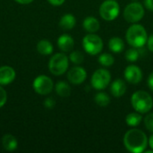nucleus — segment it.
<instances>
[{"label":"nucleus","instance_id":"nucleus-1","mask_svg":"<svg viewBox=\"0 0 153 153\" xmlns=\"http://www.w3.org/2000/svg\"><path fill=\"white\" fill-rule=\"evenodd\" d=\"M149 139L142 130L133 128L128 130L124 136V145L128 152L142 153L147 148Z\"/></svg>","mask_w":153,"mask_h":153},{"label":"nucleus","instance_id":"nucleus-2","mask_svg":"<svg viewBox=\"0 0 153 153\" xmlns=\"http://www.w3.org/2000/svg\"><path fill=\"white\" fill-rule=\"evenodd\" d=\"M126 39L127 43L136 48H143L148 39V34L145 28L138 23L132 24L126 30Z\"/></svg>","mask_w":153,"mask_h":153},{"label":"nucleus","instance_id":"nucleus-3","mask_svg":"<svg viewBox=\"0 0 153 153\" xmlns=\"http://www.w3.org/2000/svg\"><path fill=\"white\" fill-rule=\"evenodd\" d=\"M131 104L136 112L146 114L152 108L153 100L147 91H137L131 97Z\"/></svg>","mask_w":153,"mask_h":153},{"label":"nucleus","instance_id":"nucleus-4","mask_svg":"<svg viewBox=\"0 0 153 153\" xmlns=\"http://www.w3.org/2000/svg\"><path fill=\"white\" fill-rule=\"evenodd\" d=\"M103 46L102 39L95 33H88L82 39L83 49L91 56H96L101 53Z\"/></svg>","mask_w":153,"mask_h":153},{"label":"nucleus","instance_id":"nucleus-5","mask_svg":"<svg viewBox=\"0 0 153 153\" xmlns=\"http://www.w3.org/2000/svg\"><path fill=\"white\" fill-rule=\"evenodd\" d=\"M69 66V58L64 53L55 54L49 60L48 69L54 75L59 76L64 74Z\"/></svg>","mask_w":153,"mask_h":153},{"label":"nucleus","instance_id":"nucleus-6","mask_svg":"<svg viewBox=\"0 0 153 153\" xmlns=\"http://www.w3.org/2000/svg\"><path fill=\"white\" fill-rule=\"evenodd\" d=\"M144 13H145V10L143 5L141 3L134 2V3H130L126 6L123 15L127 22L137 23L143 18Z\"/></svg>","mask_w":153,"mask_h":153},{"label":"nucleus","instance_id":"nucleus-7","mask_svg":"<svg viewBox=\"0 0 153 153\" xmlns=\"http://www.w3.org/2000/svg\"><path fill=\"white\" fill-rule=\"evenodd\" d=\"M119 13L120 5L116 0H106L100 6V15L107 22L116 20Z\"/></svg>","mask_w":153,"mask_h":153},{"label":"nucleus","instance_id":"nucleus-8","mask_svg":"<svg viewBox=\"0 0 153 153\" xmlns=\"http://www.w3.org/2000/svg\"><path fill=\"white\" fill-rule=\"evenodd\" d=\"M111 82L110 72L105 68H100L96 70L91 79V83L93 89L97 91H102L106 89Z\"/></svg>","mask_w":153,"mask_h":153},{"label":"nucleus","instance_id":"nucleus-9","mask_svg":"<svg viewBox=\"0 0 153 153\" xmlns=\"http://www.w3.org/2000/svg\"><path fill=\"white\" fill-rule=\"evenodd\" d=\"M32 86L37 93L40 95H48L52 91L54 84L49 77L46 75H39L35 78Z\"/></svg>","mask_w":153,"mask_h":153},{"label":"nucleus","instance_id":"nucleus-10","mask_svg":"<svg viewBox=\"0 0 153 153\" xmlns=\"http://www.w3.org/2000/svg\"><path fill=\"white\" fill-rule=\"evenodd\" d=\"M124 76L126 82L132 84H138L143 80V72L141 68L135 65H130L126 67Z\"/></svg>","mask_w":153,"mask_h":153},{"label":"nucleus","instance_id":"nucleus-11","mask_svg":"<svg viewBox=\"0 0 153 153\" xmlns=\"http://www.w3.org/2000/svg\"><path fill=\"white\" fill-rule=\"evenodd\" d=\"M87 78V72L83 67L74 66L71 68L67 73L68 81L75 85L82 84Z\"/></svg>","mask_w":153,"mask_h":153},{"label":"nucleus","instance_id":"nucleus-12","mask_svg":"<svg viewBox=\"0 0 153 153\" xmlns=\"http://www.w3.org/2000/svg\"><path fill=\"white\" fill-rule=\"evenodd\" d=\"M15 78V71L8 65L0 67V85H7Z\"/></svg>","mask_w":153,"mask_h":153},{"label":"nucleus","instance_id":"nucleus-13","mask_svg":"<svg viewBox=\"0 0 153 153\" xmlns=\"http://www.w3.org/2000/svg\"><path fill=\"white\" fill-rule=\"evenodd\" d=\"M126 91V84L123 79H116L110 85V92L115 98L122 97Z\"/></svg>","mask_w":153,"mask_h":153},{"label":"nucleus","instance_id":"nucleus-14","mask_svg":"<svg viewBox=\"0 0 153 153\" xmlns=\"http://www.w3.org/2000/svg\"><path fill=\"white\" fill-rule=\"evenodd\" d=\"M57 46L63 52H70L74 48V40L70 35L63 34L57 39Z\"/></svg>","mask_w":153,"mask_h":153},{"label":"nucleus","instance_id":"nucleus-15","mask_svg":"<svg viewBox=\"0 0 153 153\" xmlns=\"http://www.w3.org/2000/svg\"><path fill=\"white\" fill-rule=\"evenodd\" d=\"M82 26L88 33H95L100 30V22L93 16H88L84 19Z\"/></svg>","mask_w":153,"mask_h":153},{"label":"nucleus","instance_id":"nucleus-16","mask_svg":"<svg viewBox=\"0 0 153 153\" xmlns=\"http://www.w3.org/2000/svg\"><path fill=\"white\" fill-rule=\"evenodd\" d=\"M76 24V19L75 17L71 13H66L63 15L59 21V26L63 30H72Z\"/></svg>","mask_w":153,"mask_h":153},{"label":"nucleus","instance_id":"nucleus-17","mask_svg":"<svg viewBox=\"0 0 153 153\" xmlns=\"http://www.w3.org/2000/svg\"><path fill=\"white\" fill-rule=\"evenodd\" d=\"M125 43L119 37H113L108 40V48L116 54L121 53L124 50Z\"/></svg>","mask_w":153,"mask_h":153},{"label":"nucleus","instance_id":"nucleus-18","mask_svg":"<svg viewBox=\"0 0 153 153\" xmlns=\"http://www.w3.org/2000/svg\"><path fill=\"white\" fill-rule=\"evenodd\" d=\"M2 144L5 151L7 152H13L17 148V141L14 136L11 134H6L2 139Z\"/></svg>","mask_w":153,"mask_h":153},{"label":"nucleus","instance_id":"nucleus-19","mask_svg":"<svg viewBox=\"0 0 153 153\" xmlns=\"http://www.w3.org/2000/svg\"><path fill=\"white\" fill-rule=\"evenodd\" d=\"M142 121H143V117H142V114L139 112L130 113L126 117V125L131 127H136L137 126H139L141 124Z\"/></svg>","mask_w":153,"mask_h":153},{"label":"nucleus","instance_id":"nucleus-20","mask_svg":"<svg viewBox=\"0 0 153 153\" xmlns=\"http://www.w3.org/2000/svg\"><path fill=\"white\" fill-rule=\"evenodd\" d=\"M37 49L40 55L48 56L53 52V46L48 40L42 39V40L39 41V43L37 45Z\"/></svg>","mask_w":153,"mask_h":153},{"label":"nucleus","instance_id":"nucleus-21","mask_svg":"<svg viewBox=\"0 0 153 153\" xmlns=\"http://www.w3.org/2000/svg\"><path fill=\"white\" fill-rule=\"evenodd\" d=\"M56 91L60 97L67 98L71 94V88L67 82L64 81H60L56 85Z\"/></svg>","mask_w":153,"mask_h":153},{"label":"nucleus","instance_id":"nucleus-22","mask_svg":"<svg viewBox=\"0 0 153 153\" xmlns=\"http://www.w3.org/2000/svg\"><path fill=\"white\" fill-rule=\"evenodd\" d=\"M94 101L100 107H107L110 103V98L108 93L104 91H100L95 95Z\"/></svg>","mask_w":153,"mask_h":153},{"label":"nucleus","instance_id":"nucleus-23","mask_svg":"<svg viewBox=\"0 0 153 153\" xmlns=\"http://www.w3.org/2000/svg\"><path fill=\"white\" fill-rule=\"evenodd\" d=\"M115 62L114 56L109 54V53H102L99 56V63L105 67H109L111 66Z\"/></svg>","mask_w":153,"mask_h":153},{"label":"nucleus","instance_id":"nucleus-24","mask_svg":"<svg viewBox=\"0 0 153 153\" xmlns=\"http://www.w3.org/2000/svg\"><path fill=\"white\" fill-rule=\"evenodd\" d=\"M140 56V52L136 48H131L126 50V58L128 62H136Z\"/></svg>","mask_w":153,"mask_h":153},{"label":"nucleus","instance_id":"nucleus-25","mask_svg":"<svg viewBox=\"0 0 153 153\" xmlns=\"http://www.w3.org/2000/svg\"><path fill=\"white\" fill-rule=\"evenodd\" d=\"M69 60L74 65H80L84 60V56L81 51H73L69 56Z\"/></svg>","mask_w":153,"mask_h":153},{"label":"nucleus","instance_id":"nucleus-26","mask_svg":"<svg viewBox=\"0 0 153 153\" xmlns=\"http://www.w3.org/2000/svg\"><path fill=\"white\" fill-rule=\"evenodd\" d=\"M143 122H144L145 128H146L150 133H152L153 134V113L148 114V115L144 117Z\"/></svg>","mask_w":153,"mask_h":153},{"label":"nucleus","instance_id":"nucleus-27","mask_svg":"<svg viewBox=\"0 0 153 153\" xmlns=\"http://www.w3.org/2000/svg\"><path fill=\"white\" fill-rule=\"evenodd\" d=\"M6 100H7L6 91H4V89H3V88L0 86V108H2V107L5 104Z\"/></svg>","mask_w":153,"mask_h":153},{"label":"nucleus","instance_id":"nucleus-28","mask_svg":"<svg viewBox=\"0 0 153 153\" xmlns=\"http://www.w3.org/2000/svg\"><path fill=\"white\" fill-rule=\"evenodd\" d=\"M56 105V101L54 100V99L52 98H47L44 101V106L47 108H53Z\"/></svg>","mask_w":153,"mask_h":153},{"label":"nucleus","instance_id":"nucleus-29","mask_svg":"<svg viewBox=\"0 0 153 153\" xmlns=\"http://www.w3.org/2000/svg\"><path fill=\"white\" fill-rule=\"evenodd\" d=\"M147 47H148V49L153 52V34H152L150 37H148V39H147Z\"/></svg>","mask_w":153,"mask_h":153},{"label":"nucleus","instance_id":"nucleus-30","mask_svg":"<svg viewBox=\"0 0 153 153\" xmlns=\"http://www.w3.org/2000/svg\"><path fill=\"white\" fill-rule=\"evenodd\" d=\"M144 6L150 12H153V0H144Z\"/></svg>","mask_w":153,"mask_h":153},{"label":"nucleus","instance_id":"nucleus-31","mask_svg":"<svg viewBox=\"0 0 153 153\" xmlns=\"http://www.w3.org/2000/svg\"><path fill=\"white\" fill-rule=\"evenodd\" d=\"M51 4L55 5V6H58V5H61L65 3V0H48Z\"/></svg>","mask_w":153,"mask_h":153},{"label":"nucleus","instance_id":"nucleus-32","mask_svg":"<svg viewBox=\"0 0 153 153\" xmlns=\"http://www.w3.org/2000/svg\"><path fill=\"white\" fill-rule=\"evenodd\" d=\"M148 86L153 91V72H152L148 77Z\"/></svg>","mask_w":153,"mask_h":153},{"label":"nucleus","instance_id":"nucleus-33","mask_svg":"<svg viewBox=\"0 0 153 153\" xmlns=\"http://www.w3.org/2000/svg\"><path fill=\"white\" fill-rule=\"evenodd\" d=\"M15 1L19 4H27L31 3L33 0H15Z\"/></svg>","mask_w":153,"mask_h":153},{"label":"nucleus","instance_id":"nucleus-34","mask_svg":"<svg viewBox=\"0 0 153 153\" xmlns=\"http://www.w3.org/2000/svg\"><path fill=\"white\" fill-rule=\"evenodd\" d=\"M148 143H149V145H150V147H151V149H152L153 150V134L150 137V139H149V142H148Z\"/></svg>","mask_w":153,"mask_h":153},{"label":"nucleus","instance_id":"nucleus-35","mask_svg":"<svg viewBox=\"0 0 153 153\" xmlns=\"http://www.w3.org/2000/svg\"><path fill=\"white\" fill-rule=\"evenodd\" d=\"M134 1H136V0H134Z\"/></svg>","mask_w":153,"mask_h":153}]
</instances>
